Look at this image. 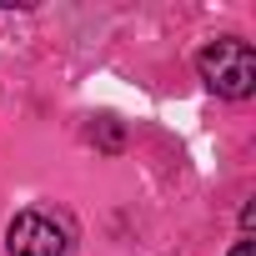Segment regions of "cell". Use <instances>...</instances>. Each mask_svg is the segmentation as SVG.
I'll return each instance as SVG.
<instances>
[{
  "mask_svg": "<svg viewBox=\"0 0 256 256\" xmlns=\"http://www.w3.org/2000/svg\"><path fill=\"white\" fill-rule=\"evenodd\" d=\"M231 256H256V241H236V246H231Z\"/></svg>",
  "mask_w": 256,
  "mask_h": 256,
  "instance_id": "3",
  "label": "cell"
},
{
  "mask_svg": "<svg viewBox=\"0 0 256 256\" xmlns=\"http://www.w3.org/2000/svg\"><path fill=\"white\" fill-rule=\"evenodd\" d=\"M10 256H66V226L46 211H16L6 226Z\"/></svg>",
  "mask_w": 256,
  "mask_h": 256,
  "instance_id": "2",
  "label": "cell"
},
{
  "mask_svg": "<svg viewBox=\"0 0 256 256\" xmlns=\"http://www.w3.org/2000/svg\"><path fill=\"white\" fill-rule=\"evenodd\" d=\"M196 70L206 80V90L226 96V100H246L256 90V50L236 36H221L211 40L201 56H196Z\"/></svg>",
  "mask_w": 256,
  "mask_h": 256,
  "instance_id": "1",
  "label": "cell"
}]
</instances>
